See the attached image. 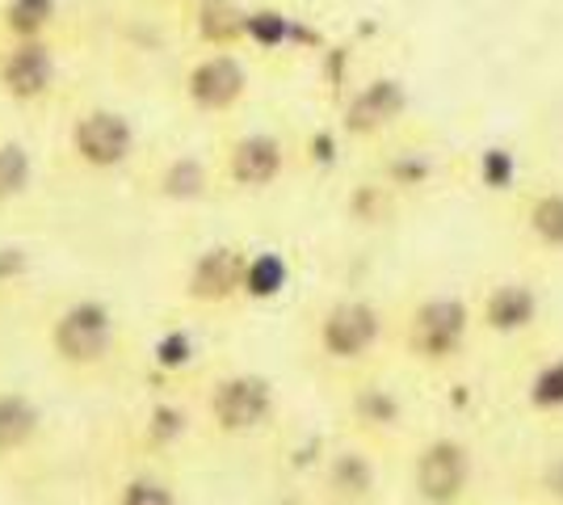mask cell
<instances>
[{
    "label": "cell",
    "mask_w": 563,
    "mask_h": 505,
    "mask_svg": "<svg viewBox=\"0 0 563 505\" xmlns=\"http://www.w3.org/2000/svg\"><path fill=\"white\" fill-rule=\"evenodd\" d=\"M269 384L257 375H228L211 392V421L223 433H249L269 417Z\"/></svg>",
    "instance_id": "cell-8"
},
{
    "label": "cell",
    "mask_w": 563,
    "mask_h": 505,
    "mask_svg": "<svg viewBox=\"0 0 563 505\" xmlns=\"http://www.w3.org/2000/svg\"><path fill=\"white\" fill-rule=\"evenodd\" d=\"M530 320H534V295L521 283L496 287L484 304V325L496 333H521V329H530Z\"/></svg>",
    "instance_id": "cell-14"
},
{
    "label": "cell",
    "mask_w": 563,
    "mask_h": 505,
    "mask_svg": "<svg viewBox=\"0 0 563 505\" xmlns=\"http://www.w3.org/2000/svg\"><path fill=\"white\" fill-rule=\"evenodd\" d=\"M194 9V34L198 43L211 51H232L235 43H244V4L235 0H198Z\"/></svg>",
    "instance_id": "cell-12"
},
{
    "label": "cell",
    "mask_w": 563,
    "mask_h": 505,
    "mask_svg": "<svg viewBox=\"0 0 563 505\" xmlns=\"http://www.w3.org/2000/svg\"><path fill=\"white\" fill-rule=\"evenodd\" d=\"M240 287H244V257H240L235 249H228V244H219V249H207V253L194 262L186 295L194 304H223V299H232Z\"/></svg>",
    "instance_id": "cell-11"
},
{
    "label": "cell",
    "mask_w": 563,
    "mask_h": 505,
    "mask_svg": "<svg viewBox=\"0 0 563 505\" xmlns=\"http://www.w3.org/2000/svg\"><path fill=\"white\" fill-rule=\"evenodd\" d=\"M471 455L454 438H433L417 455V493L429 505H454L467 493Z\"/></svg>",
    "instance_id": "cell-6"
},
{
    "label": "cell",
    "mask_w": 563,
    "mask_h": 505,
    "mask_svg": "<svg viewBox=\"0 0 563 505\" xmlns=\"http://www.w3.org/2000/svg\"><path fill=\"white\" fill-rule=\"evenodd\" d=\"M71 152L85 168L110 173L126 165L135 152V127L122 119L118 110H85L71 122Z\"/></svg>",
    "instance_id": "cell-2"
},
{
    "label": "cell",
    "mask_w": 563,
    "mask_h": 505,
    "mask_svg": "<svg viewBox=\"0 0 563 505\" xmlns=\"http://www.w3.org/2000/svg\"><path fill=\"white\" fill-rule=\"evenodd\" d=\"M542 484H547V493H551L555 502H563V459H555V463L547 468V476H542Z\"/></svg>",
    "instance_id": "cell-25"
},
{
    "label": "cell",
    "mask_w": 563,
    "mask_h": 505,
    "mask_svg": "<svg viewBox=\"0 0 563 505\" xmlns=\"http://www.w3.org/2000/svg\"><path fill=\"white\" fill-rule=\"evenodd\" d=\"M282 283V265L278 257H257V262H244V287H253L257 295L274 290Z\"/></svg>",
    "instance_id": "cell-22"
},
{
    "label": "cell",
    "mask_w": 563,
    "mask_h": 505,
    "mask_svg": "<svg viewBox=\"0 0 563 505\" xmlns=\"http://www.w3.org/2000/svg\"><path fill=\"white\" fill-rule=\"evenodd\" d=\"M161 194H165V198H177V202L202 198V194H207V168H202V161L177 156V161L161 173Z\"/></svg>",
    "instance_id": "cell-19"
},
{
    "label": "cell",
    "mask_w": 563,
    "mask_h": 505,
    "mask_svg": "<svg viewBox=\"0 0 563 505\" xmlns=\"http://www.w3.org/2000/svg\"><path fill=\"white\" fill-rule=\"evenodd\" d=\"M181 4H198V0H181Z\"/></svg>",
    "instance_id": "cell-26"
},
{
    "label": "cell",
    "mask_w": 563,
    "mask_h": 505,
    "mask_svg": "<svg viewBox=\"0 0 563 505\" xmlns=\"http://www.w3.org/2000/svg\"><path fill=\"white\" fill-rule=\"evenodd\" d=\"M526 228L534 232V241L547 249H563V194L547 190L526 207Z\"/></svg>",
    "instance_id": "cell-18"
},
{
    "label": "cell",
    "mask_w": 563,
    "mask_h": 505,
    "mask_svg": "<svg viewBox=\"0 0 563 505\" xmlns=\"http://www.w3.org/2000/svg\"><path fill=\"white\" fill-rule=\"evenodd\" d=\"M249 94V73L232 51H207L186 73V97L202 114H228Z\"/></svg>",
    "instance_id": "cell-4"
},
{
    "label": "cell",
    "mask_w": 563,
    "mask_h": 505,
    "mask_svg": "<svg viewBox=\"0 0 563 505\" xmlns=\"http://www.w3.org/2000/svg\"><path fill=\"white\" fill-rule=\"evenodd\" d=\"M404 106H408L404 85L391 80V76H378V80L362 85V89L345 101V110H341V127H345L350 135H357V140H371V135L387 131V127L404 114Z\"/></svg>",
    "instance_id": "cell-9"
},
{
    "label": "cell",
    "mask_w": 563,
    "mask_h": 505,
    "mask_svg": "<svg viewBox=\"0 0 563 505\" xmlns=\"http://www.w3.org/2000/svg\"><path fill=\"white\" fill-rule=\"evenodd\" d=\"M378 333H383V320H378L375 308L345 299V304L329 308L320 320V350L332 362H362L375 350Z\"/></svg>",
    "instance_id": "cell-5"
},
{
    "label": "cell",
    "mask_w": 563,
    "mask_h": 505,
    "mask_svg": "<svg viewBox=\"0 0 563 505\" xmlns=\"http://www.w3.org/2000/svg\"><path fill=\"white\" fill-rule=\"evenodd\" d=\"M30 186V152L22 144H0V202L18 198Z\"/></svg>",
    "instance_id": "cell-20"
},
{
    "label": "cell",
    "mask_w": 563,
    "mask_h": 505,
    "mask_svg": "<svg viewBox=\"0 0 563 505\" xmlns=\"http://www.w3.org/2000/svg\"><path fill=\"white\" fill-rule=\"evenodd\" d=\"M307 39V25L282 9H244V43H253L261 51H282L295 47Z\"/></svg>",
    "instance_id": "cell-13"
},
{
    "label": "cell",
    "mask_w": 563,
    "mask_h": 505,
    "mask_svg": "<svg viewBox=\"0 0 563 505\" xmlns=\"http://www.w3.org/2000/svg\"><path fill=\"white\" fill-rule=\"evenodd\" d=\"M114 345V320L101 304H71L51 329V350L68 366H93Z\"/></svg>",
    "instance_id": "cell-3"
},
{
    "label": "cell",
    "mask_w": 563,
    "mask_h": 505,
    "mask_svg": "<svg viewBox=\"0 0 563 505\" xmlns=\"http://www.w3.org/2000/svg\"><path fill=\"white\" fill-rule=\"evenodd\" d=\"M55 85V51L47 39H13L0 55V89L13 101H43Z\"/></svg>",
    "instance_id": "cell-7"
},
{
    "label": "cell",
    "mask_w": 563,
    "mask_h": 505,
    "mask_svg": "<svg viewBox=\"0 0 563 505\" xmlns=\"http://www.w3.org/2000/svg\"><path fill=\"white\" fill-rule=\"evenodd\" d=\"M471 316L459 299H424L421 308L408 320V354L424 366H442V362L459 359L463 341H467Z\"/></svg>",
    "instance_id": "cell-1"
},
{
    "label": "cell",
    "mask_w": 563,
    "mask_h": 505,
    "mask_svg": "<svg viewBox=\"0 0 563 505\" xmlns=\"http://www.w3.org/2000/svg\"><path fill=\"white\" fill-rule=\"evenodd\" d=\"M118 505H177L173 488L152 476H140V481H126L122 493H118Z\"/></svg>",
    "instance_id": "cell-21"
},
{
    "label": "cell",
    "mask_w": 563,
    "mask_h": 505,
    "mask_svg": "<svg viewBox=\"0 0 563 505\" xmlns=\"http://www.w3.org/2000/svg\"><path fill=\"white\" fill-rule=\"evenodd\" d=\"M228 182L240 186V190H265L274 186L286 168V147L274 135H240L232 147H228Z\"/></svg>",
    "instance_id": "cell-10"
},
{
    "label": "cell",
    "mask_w": 563,
    "mask_h": 505,
    "mask_svg": "<svg viewBox=\"0 0 563 505\" xmlns=\"http://www.w3.org/2000/svg\"><path fill=\"white\" fill-rule=\"evenodd\" d=\"M38 430V409L25 405L22 396H0V455L25 447Z\"/></svg>",
    "instance_id": "cell-17"
},
{
    "label": "cell",
    "mask_w": 563,
    "mask_h": 505,
    "mask_svg": "<svg viewBox=\"0 0 563 505\" xmlns=\"http://www.w3.org/2000/svg\"><path fill=\"white\" fill-rule=\"evenodd\" d=\"M371 488H375V468H371V459L357 455V451H341V455L332 459L329 493L336 497V502H345V505L366 502Z\"/></svg>",
    "instance_id": "cell-15"
},
{
    "label": "cell",
    "mask_w": 563,
    "mask_h": 505,
    "mask_svg": "<svg viewBox=\"0 0 563 505\" xmlns=\"http://www.w3.org/2000/svg\"><path fill=\"white\" fill-rule=\"evenodd\" d=\"M479 173H484V182H488L493 190H505V186H509V177H514V156H509L505 147H493V152H484Z\"/></svg>",
    "instance_id": "cell-23"
},
{
    "label": "cell",
    "mask_w": 563,
    "mask_h": 505,
    "mask_svg": "<svg viewBox=\"0 0 563 505\" xmlns=\"http://www.w3.org/2000/svg\"><path fill=\"white\" fill-rule=\"evenodd\" d=\"M534 400L539 405H563V362H555V366H547L539 375V384H534Z\"/></svg>",
    "instance_id": "cell-24"
},
{
    "label": "cell",
    "mask_w": 563,
    "mask_h": 505,
    "mask_svg": "<svg viewBox=\"0 0 563 505\" xmlns=\"http://www.w3.org/2000/svg\"><path fill=\"white\" fill-rule=\"evenodd\" d=\"M55 13H59V0H4L0 30L9 39H47Z\"/></svg>",
    "instance_id": "cell-16"
}]
</instances>
